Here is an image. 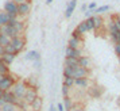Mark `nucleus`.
<instances>
[{"mask_svg":"<svg viewBox=\"0 0 120 111\" xmlns=\"http://www.w3.org/2000/svg\"><path fill=\"white\" fill-rule=\"evenodd\" d=\"M104 26V19L100 15H94V30H98Z\"/></svg>","mask_w":120,"mask_h":111,"instance_id":"5701e85b","label":"nucleus"},{"mask_svg":"<svg viewBox=\"0 0 120 111\" xmlns=\"http://www.w3.org/2000/svg\"><path fill=\"white\" fill-rule=\"evenodd\" d=\"M27 88H28V85L26 84V81H24V80H22V81H20V80H18L16 83L14 84L11 92L16 96V99L23 100V98H24V94H26Z\"/></svg>","mask_w":120,"mask_h":111,"instance_id":"f257e3e1","label":"nucleus"},{"mask_svg":"<svg viewBox=\"0 0 120 111\" xmlns=\"http://www.w3.org/2000/svg\"><path fill=\"white\" fill-rule=\"evenodd\" d=\"M57 110H58V111H65L64 104H62V103H58V104H57Z\"/></svg>","mask_w":120,"mask_h":111,"instance_id":"4c0bfd02","label":"nucleus"},{"mask_svg":"<svg viewBox=\"0 0 120 111\" xmlns=\"http://www.w3.org/2000/svg\"><path fill=\"white\" fill-rule=\"evenodd\" d=\"M117 60H119V64H120V56H117Z\"/></svg>","mask_w":120,"mask_h":111,"instance_id":"09e8293b","label":"nucleus"},{"mask_svg":"<svg viewBox=\"0 0 120 111\" xmlns=\"http://www.w3.org/2000/svg\"><path fill=\"white\" fill-rule=\"evenodd\" d=\"M33 62H34V67H35V68L41 67V60H38V61H33Z\"/></svg>","mask_w":120,"mask_h":111,"instance_id":"ea45409f","label":"nucleus"},{"mask_svg":"<svg viewBox=\"0 0 120 111\" xmlns=\"http://www.w3.org/2000/svg\"><path fill=\"white\" fill-rule=\"evenodd\" d=\"M69 92H70V87L62 84V95H64V98H65V96H69Z\"/></svg>","mask_w":120,"mask_h":111,"instance_id":"2f4dec72","label":"nucleus"},{"mask_svg":"<svg viewBox=\"0 0 120 111\" xmlns=\"http://www.w3.org/2000/svg\"><path fill=\"white\" fill-rule=\"evenodd\" d=\"M4 53H6V52H4V46L0 45V58H1V56L4 54Z\"/></svg>","mask_w":120,"mask_h":111,"instance_id":"a19ab883","label":"nucleus"},{"mask_svg":"<svg viewBox=\"0 0 120 111\" xmlns=\"http://www.w3.org/2000/svg\"><path fill=\"white\" fill-rule=\"evenodd\" d=\"M73 111H85V110L82 108L81 106H78V104H74V106H73Z\"/></svg>","mask_w":120,"mask_h":111,"instance_id":"c9c22d12","label":"nucleus"},{"mask_svg":"<svg viewBox=\"0 0 120 111\" xmlns=\"http://www.w3.org/2000/svg\"><path fill=\"white\" fill-rule=\"evenodd\" d=\"M82 37H84V35H82L81 33H80V31H77L76 28H74V30H73V33H71V38H77V39H82Z\"/></svg>","mask_w":120,"mask_h":111,"instance_id":"7c9ffc66","label":"nucleus"},{"mask_svg":"<svg viewBox=\"0 0 120 111\" xmlns=\"http://www.w3.org/2000/svg\"><path fill=\"white\" fill-rule=\"evenodd\" d=\"M18 12H19V16H27L28 14L31 12V4L30 3H20V4H18Z\"/></svg>","mask_w":120,"mask_h":111,"instance_id":"1a4fd4ad","label":"nucleus"},{"mask_svg":"<svg viewBox=\"0 0 120 111\" xmlns=\"http://www.w3.org/2000/svg\"><path fill=\"white\" fill-rule=\"evenodd\" d=\"M74 71H73V77L74 79H80V77H88L89 76V73H90V71L89 69H86V68H82V67H76L73 68Z\"/></svg>","mask_w":120,"mask_h":111,"instance_id":"6e6552de","label":"nucleus"},{"mask_svg":"<svg viewBox=\"0 0 120 111\" xmlns=\"http://www.w3.org/2000/svg\"><path fill=\"white\" fill-rule=\"evenodd\" d=\"M88 94L92 98H94V99H98L104 94V87H101V85H92V87L88 88Z\"/></svg>","mask_w":120,"mask_h":111,"instance_id":"423d86ee","label":"nucleus"},{"mask_svg":"<svg viewBox=\"0 0 120 111\" xmlns=\"http://www.w3.org/2000/svg\"><path fill=\"white\" fill-rule=\"evenodd\" d=\"M0 28H1V34H6V35H8L11 39L15 38V37H20V34L15 30V27H14V26L6 24V26H3V27H0Z\"/></svg>","mask_w":120,"mask_h":111,"instance_id":"0eeeda50","label":"nucleus"},{"mask_svg":"<svg viewBox=\"0 0 120 111\" xmlns=\"http://www.w3.org/2000/svg\"><path fill=\"white\" fill-rule=\"evenodd\" d=\"M0 34H1V28H0Z\"/></svg>","mask_w":120,"mask_h":111,"instance_id":"8fccbe9b","label":"nucleus"},{"mask_svg":"<svg viewBox=\"0 0 120 111\" xmlns=\"http://www.w3.org/2000/svg\"><path fill=\"white\" fill-rule=\"evenodd\" d=\"M15 3H18V4H20V3H31L30 0H14Z\"/></svg>","mask_w":120,"mask_h":111,"instance_id":"58836bf2","label":"nucleus"},{"mask_svg":"<svg viewBox=\"0 0 120 111\" xmlns=\"http://www.w3.org/2000/svg\"><path fill=\"white\" fill-rule=\"evenodd\" d=\"M77 31H80V33L84 35L85 33H88V28H86V24H85V20H82L81 23H78V26L76 27Z\"/></svg>","mask_w":120,"mask_h":111,"instance_id":"bb28decb","label":"nucleus"},{"mask_svg":"<svg viewBox=\"0 0 120 111\" xmlns=\"http://www.w3.org/2000/svg\"><path fill=\"white\" fill-rule=\"evenodd\" d=\"M73 106H74V102L70 99V96H65V98H64V107H65V111H73Z\"/></svg>","mask_w":120,"mask_h":111,"instance_id":"aec40b11","label":"nucleus"},{"mask_svg":"<svg viewBox=\"0 0 120 111\" xmlns=\"http://www.w3.org/2000/svg\"><path fill=\"white\" fill-rule=\"evenodd\" d=\"M78 65L90 71V69H92V60H90L88 56H82V57L78 58Z\"/></svg>","mask_w":120,"mask_h":111,"instance_id":"9b49d317","label":"nucleus"},{"mask_svg":"<svg viewBox=\"0 0 120 111\" xmlns=\"http://www.w3.org/2000/svg\"><path fill=\"white\" fill-rule=\"evenodd\" d=\"M10 44H11V38L8 35H6V34H0V45L6 48L7 45H10Z\"/></svg>","mask_w":120,"mask_h":111,"instance_id":"393cba45","label":"nucleus"},{"mask_svg":"<svg viewBox=\"0 0 120 111\" xmlns=\"http://www.w3.org/2000/svg\"><path fill=\"white\" fill-rule=\"evenodd\" d=\"M64 85H68V87H73L74 85V77H64Z\"/></svg>","mask_w":120,"mask_h":111,"instance_id":"c756f323","label":"nucleus"},{"mask_svg":"<svg viewBox=\"0 0 120 111\" xmlns=\"http://www.w3.org/2000/svg\"><path fill=\"white\" fill-rule=\"evenodd\" d=\"M117 103H119V104H120V95H119V96H117Z\"/></svg>","mask_w":120,"mask_h":111,"instance_id":"de8ad7c7","label":"nucleus"},{"mask_svg":"<svg viewBox=\"0 0 120 111\" xmlns=\"http://www.w3.org/2000/svg\"><path fill=\"white\" fill-rule=\"evenodd\" d=\"M73 71L70 67H64V77H73Z\"/></svg>","mask_w":120,"mask_h":111,"instance_id":"c85d7f7f","label":"nucleus"},{"mask_svg":"<svg viewBox=\"0 0 120 111\" xmlns=\"http://www.w3.org/2000/svg\"><path fill=\"white\" fill-rule=\"evenodd\" d=\"M15 58H16V54H14V53H4L1 56V60L6 62L7 65H11L12 62L15 61Z\"/></svg>","mask_w":120,"mask_h":111,"instance_id":"f3484780","label":"nucleus"},{"mask_svg":"<svg viewBox=\"0 0 120 111\" xmlns=\"http://www.w3.org/2000/svg\"><path fill=\"white\" fill-rule=\"evenodd\" d=\"M117 44H120V42H117Z\"/></svg>","mask_w":120,"mask_h":111,"instance_id":"3c124183","label":"nucleus"},{"mask_svg":"<svg viewBox=\"0 0 120 111\" xmlns=\"http://www.w3.org/2000/svg\"><path fill=\"white\" fill-rule=\"evenodd\" d=\"M74 85L76 87H80V88H88L89 87V79L88 77L74 79Z\"/></svg>","mask_w":120,"mask_h":111,"instance_id":"ddd939ff","label":"nucleus"},{"mask_svg":"<svg viewBox=\"0 0 120 111\" xmlns=\"http://www.w3.org/2000/svg\"><path fill=\"white\" fill-rule=\"evenodd\" d=\"M38 89L37 88H31V87H28L27 91H26V94H24V98H23V100L27 103V104H31L34 100L38 98Z\"/></svg>","mask_w":120,"mask_h":111,"instance_id":"39448f33","label":"nucleus"},{"mask_svg":"<svg viewBox=\"0 0 120 111\" xmlns=\"http://www.w3.org/2000/svg\"><path fill=\"white\" fill-rule=\"evenodd\" d=\"M53 3V0H46V4H51Z\"/></svg>","mask_w":120,"mask_h":111,"instance_id":"a18cd8bd","label":"nucleus"},{"mask_svg":"<svg viewBox=\"0 0 120 111\" xmlns=\"http://www.w3.org/2000/svg\"><path fill=\"white\" fill-rule=\"evenodd\" d=\"M64 67H70V68L78 67V58H73V57H65Z\"/></svg>","mask_w":120,"mask_h":111,"instance_id":"dca6fc26","label":"nucleus"},{"mask_svg":"<svg viewBox=\"0 0 120 111\" xmlns=\"http://www.w3.org/2000/svg\"><path fill=\"white\" fill-rule=\"evenodd\" d=\"M4 52H6V53H14V54H15V50H14V48H12L11 44L7 45L6 48H4Z\"/></svg>","mask_w":120,"mask_h":111,"instance_id":"473e14b6","label":"nucleus"},{"mask_svg":"<svg viewBox=\"0 0 120 111\" xmlns=\"http://www.w3.org/2000/svg\"><path fill=\"white\" fill-rule=\"evenodd\" d=\"M81 8H82V11H86V10H88V6H86V4H82Z\"/></svg>","mask_w":120,"mask_h":111,"instance_id":"79ce46f5","label":"nucleus"},{"mask_svg":"<svg viewBox=\"0 0 120 111\" xmlns=\"http://www.w3.org/2000/svg\"><path fill=\"white\" fill-rule=\"evenodd\" d=\"M94 8H97V4H96V1H93V3H90V4L88 6V10H94Z\"/></svg>","mask_w":120,"mask_h":111,"instance_id":"e433bc0d","label":"nucleus"},{"mask_svg":"<svg viewBox=\"0 0 120 111\" xmlns=\"http://www.w3.org/2000/svg\"><path fill=\"white\" fill-rule=\"evenodd\" d=\"M113 50H115V54L116 56H120V44H115Z\"/></svg>","mask_w":120,"mask_h":111,"instance_id":"72a5a7b5","label":"nucleus"},{"mask_svg":"<svg viewBox=\"0 0 120 111\" xmlns=\"http://www.w3.org/2000/svg\"><path fill=\"white\" fill-rule=\"evenodd\" d=\"M4 76H6V75H1V73H0V83H1V80L4 79Z\"/></svg>","mask_w":120,"mask_h":111,"instance_id":"c03bdc74","label":"nucleus"},{"mask_svg":"<svg viewBox=\"0 0 120 111\" xmlns=\"http://www.w3.org/2000/svg\"><path fill=\"white\" fill-rule=\"evenodd\" d=\"M26 60L38 61V60H41V54H39V52H37V50H31V52H28L27 54H26Z\"/></svg>","mask_w":120,"mask_h":111,"instance_id":"6ab92c4d","label":"nucleus"},{"mask_svg":"<svg viewBox=\"0 0 120 111\" xmlns=\"http://www.w3.org/2000/svg\"><path fill=\"white\" fill-rule=\"evenodd\" d=\"M85 24H86V28L88 31H92V30H94V15L90 18H86L85 19Z\"/></svg>","mask_w":120,"mask_h":111,"instance_id":"b1692460","label":"nucleus"},{"mask_svg":"<svg viewBox=\"0 0 120 111\" xmlns=\"http://www.w3.org/2000/svg\"><path fill=\"white\" fill-rule=\"evenodd\" d=\"M3 10H4L7 14H10L11 16H19V12H18V3H15L14 0H7L6 3H4Z\"/></svg>","mask_w":120,"mask_h":111,"instance_id":"20e7f679","label":"nucleus"},{"mask_svg":"<svg viewBox=\"0 0 120 111\" xmlns=\"http://www.w3.org/2000/svg\"><path fill=\"white\" fill-rule=\"evenodd\" d=\"M0 111H19V107L12 103H6L0 107Z\"/></svg>","mask_w":120,"mask_h":111,"instance_id":"412c9836","label":"nucleus"},{"mask_svg":"<svg viewBox=\"0 0 120 111\" xmlns=\"http://www.w3.org/2000/svg\"><path fill=\"white\" fill-rule=\"evenodd\" d=\"M50 111H58L57 108H55L54 106H50Z\"/></svg>","mask_w":120,"mask_h":111,"instance_id":"37998d69","label":"nucleus"},{"mask_svg":"<svg viewBox=\"0 0 120 111\" xmlns=\"http://www.w3.org/2000/svg\"><path fill=\"white\" fill-rule=\"evenodd\" d=\"M3 94H4V91H1V89H0V99H1V96H3Z\"/></svg>","mask_w":120,"mask_h":111,"instance_id":"49530a36","label":"nucleus"},{"mask_svg":"<svg viewBox=\"0 0 120 111\" xmlns=\"http://www.w3.org/2000/svg\"><path fill=\"white\" fill-rule=\"evenodd\" d=\"M26 81V84H27L28 87H31V88H37L38 89V80H37V77L35 76H30V77L27 79V80H24Z\"/></svg>","mask_w":120,"mask_h":111,"instance_id":"4be33fe9","label":"nucleus"},{"mask_svg":"<svg viewBox=\"0 0 120 111\" xmlns=\"http://www.w3.org/2000/svg\"><path fill=\"white\" fill-rule=\"evenodd\" d=\"M11 45H12V48H14V50H15V54L18 56L23 49H24V46H26V38H24L23 35L15 37V38L11 39Z\"/></svg>","mask_w":120,"mask_h":111,"instance_id":"7ed1b4c3","label":"nucleus"},{"mask_svg":"<svg viewBox=\"0 0 120 111\" xmlns=\"http://www.w3.org/2000/svg\"><path fill=\"white\" fill-rule=\"evenodd\" d=\"M82 45V39H77V38H70L68 42V46L71 49H81Z\"/></svg>","mask_w":120,"mask_h":111,"instance_id":"a211bd4d","label":"nucleus"},{"mask_svg":"<svg viewBox=\"0 0 120 111\" xmlns=\"http://www.w3.org/2000/svg\"><path fill=\"white\" fill-rule=\"evenodd\" d=\"M109 8H111L109 6H101V7H97V8L94 10V15H101V14H104V12L109 11Z\"/></svg>","mask_w":120,"mask_h":111,"instance_id":"cd10ccee","label":"nucleus"},{"mask_svg":"<svg viewBox=\"0 0 120 111\" xmlns=\"http://www.w3.org/2000/svg\"><path fill=\"white\" fill-rule=\"evenodd\" d=\"M0 73H1V75H7V73H10V65H7L1 58H0Z\"/></svg>","mask_w":120,"mask_h":111,"instance_id":"a878e982","label":"nucleus"},{"mask_svg":"<svg viewBox=\"0 0 120 111\" xmlns=\"http://www.w3.org/2000/svg\"><path fill=\"white\" fill-rule=\"evenodd\" d=\"M10 19H11V15H10V14H7L4 10L0 11V27L8 24V23H10Z\"/></svg>","mask_w":120,"mask_h":111,"instance_id":"2eb2a0df","label":"nucleus"},{"mask_svg":"<svg viewBox=\"0 0 120 111\" xmlns=\"http://www.w3.org/2000/svg\"><path fill=\"white\" fill-rule=\"evenodd\" d=\"M94 15V10H86L85 11V18H90Z\"/></svg>","mask_w":120,"mask_h":111,"instance_id":"f704fd0d","label":"nucleus"},{"mask_svg":"<svg viewBox=\"0 0 120 111\" xmlns=\"http://www.w3.org/2000/svg\"><path fill=\"white\" fill-rule=\"evenodd\" d=\"M76 6H77V0H70L69 1V4H68V7H66V10H65V18H70L73 15Z\"/></svg>","mask_w":120,"mask_h":111,"instance_id":"f8f14e48","label":"nucleus"},{"mask_svg":"<svg viewBox=\"0 0 120 111\" xmlns=\"http://www.w3.org/2000/svg\"><path fill=\"white\" fill-rule=\"evenodd\" d=\"M18 81L16 76H14L12 73H7L6 76H4V79L1 80V83H0V89L1 91H11L12 87H14V84Z\"/></svg>","mask_w":120,"mask_h":111,"instance_id":"f03ea898","label":"nucleus"},{"mask_svg":"<svg viewBox=\"0 0 120 111\" xmlns=\"http://www.w3.org/2000/svg\"><path fill=\"white\" fill-rule=\"evenodd\" d=\"M82 50L81 49H71V48H66L65 49V57H73V58H80L82 57Z\"/></svg>","mask_w":120,"mask_h":111,"instance_id":"9d476101","label":"nucleus"},{"mask_svg":"<svg viewBox=\"0 0 120 111\" xmlns=\"http://www.w3.org/2000/svg\"><path fill=\"white\" fill-rule=\"evenodd\" d=\"M30 106H31V110L33 111H41L42 110V106H43V99L41 96H38Z\"/></svg>","mask_w":120,"mask_h":111,"instance_id":"4468645a","label":"nucleus"}]
</instances>
